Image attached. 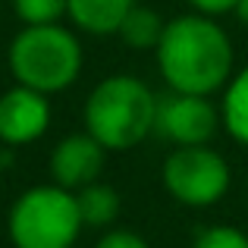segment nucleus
Wrapping results in <instances>:
<instances>
[{"instance_id":"1","label":"nucleus","mask_w":248,"mask_h":248,"mask_svg":"<svg viewBox=\"0 0 248 248\" xmlns=\"http://www.w3.org/2000/svg\"><path fill=\"white\" fill-rule=\"evenodd\" d=\"M164 82L179 94H214L232 79V41L211 16L170 19L157 44Z\"/></svg>"},{"instance_id":"2","label":"nucleus","mask_w":248,"mask_h":248,"mask_svg":"<svg viewBox=\"0 0 248 248\" xmlns=\"http://www.w3.org/2000/svg\"><path fill=\"white\" fill-rule=\"evenodd\" d=\"M157 97L135 76H107L85 101V129L107 151L141 145L157 126Z\"/></svg>"},{"instance_id":"3","label":"nucleus","mask_w":248,"mask_h":248,"mask_svg":"<svg viewBox=\"0 0 248 248\" xmlns=\"http://www.w3.org/2000/svg\"><path fill=\"white\" fill-rule=\"evenodd\" d=\"M10 73L19 85L41 94L66 91L82 73V44L57 22L25 25L10 44Z\"/></svg>"},{"instance_id":"4","label":"nucleus","mask_w":248,"mask_h":248,"mask_svg":"<svg viewBox=\"0 0 248 248\" xmlns=\"http://www.w3.org/2000/svg\"><path fill=\"white\" fill-rule=\"evenodd\" d=\"M76 192L63 186H35L10 211V239L16 248H73L82 232Z\"/></svg>"},{"instance_id":"5","label":"nucleus","mask_w":248,"mask_h":248,"mask_svg":"<svg viewBox=\"0 0 248 248\" xmlns=\"http://www.w3.org/2000/svg\"><path fill=\"white\" fill-rule=\"evenodd\" d=\"M164 188L186 207H211L230 188V167L207 145L176 148L164 160Z\"/></svg>"},{"instance_id":"6","label":"nucleus","mask_w":248,"mask_h":248,"mask_svg":"<svg viewBox=\"0 0 248 248\" xmlns=\"http://www.w3.org/2000/svg\"><path fill=\"white\" fill-rule=\"evenodd\" d=\"M223 116L214 110V104L201 94H173L157 104V126L160 135L170 139L176 148L186 145H207L217 132Z\"/></svg>"},{"instance_id":"7","label":"nucleus","mask_w":248,"mask_h":248,"mask_svg":"<svg viewBox=\"0 0 248 248\" xmlns=\"http://www.w3.org/2000/svg\"><path fill=\"white\" fill-rule=\"evenodd\" d=\"M50 126L47 94L16 85L0 97V141L6 145H31Z\"/></svg>"},{"instance_id":"8","label":"nucleus","mask_w":248,"mask_h":248,"mask_svg":"<svg viewBox=\"0 0 248 248\" xmlns=\"http://www.w3.org/2000/svg\"><path fill=\"white\" fill-rule=\"evenodd\" d=\"M104 157H107V148L94 139L91 132H79V135H66L60 145L50 154V173L54 182L69 192H79V188L97 182L104 170Z\"/></svg>"},{"instance_id":"9","label":"nucleus","mask_w":248,"mask_h":248,"mask_svg":"<svg viewBox=\"0 0 248 248\" xmlns=\"http://www.w3.org/2000/svg\"><path fill=\"white\" fill-rule=\"evenodd\" d=\"M135 0H69L66 16L88 35H116Z\"/></svg>"},{"instance_id":"10","label":"nucleus","mask_w":248,"mask_h":248,"mask_svg":"<svg viewBox=\"0 0 248 248\" xmlns=\"http://www.w3.org/2000/svg\"><path fill=\"white\" fill-rule=\"evenodd\" d=\"M76 204H79L82 223L85 226H110L120 217V195L107 182H91L76 192Z\"/></svg>"},{"instance_id":"11","label":"nucleus","mask_w":248,"mask_h":248,"mask_svg":"<svg viewBox=\"0 0 248 248\" xmlns=\"http://www.w3.org/2000/svg\"><path fill=\"white\" fill-rule=\"evenodd\" d=\"M164 29H167V22L157 16V13L135 3L116 35H120L132 50H157L160 38H164Z\"/></svg>"},{"instance_id":"12","label":"nucleus","mask_w":248,"mask_h":248,"mask_svg":"<svg viewBox=\"0 0 248 248\" xmlns=\"http://www.w3.org/2000/svg\"><path fill=\"white\" fill-rule=\"evenodd\" d=\"M226 123V132L239 141V145L248 148V66L242 73H236L226 85L223 94V110H220Z\"/></svg>"},{"instance_id":"13","label":"nucleus","mask_w":248,"mask_h":248,"mask_svg":"<svg viewBox=\"0 0 248 248\" xmlns=\"http://www.w3.org/2000/svg\"><path fill=\"white\" fill-rule=\"evenodd\" d=\"M69 0H13V10L25 25H50L66 13Z\"/></svg>"},{"instance_id":"14","label":"nucleus","mask_w":248,"mask_h":248,"mask_svg":"<svg viewBox=\"0 0 248 248\" xmlns=\"http://www.w3.org/2000/svg\"><path fill=\"white\" fill-rule=\"evenodd\" d=\"M192 248H248V236L236 226H207Z\"/></svg>"},{"instance_id":"15","label":"nucleus","mask_w":248,"mask_h":248,"mask_svg":"<svg viewBox=\"0 0 248 248\" xmlns=\"http://www.w3.org/2000/svg\"><path fill=\"white\" fill-rule=\"evenodd\" d=\"M94 248H151V245L132 230H113V232H107V236H101V242Z\"/></svg>"},{"instance_id":"16","label":"nucleus","mask_w":248,"mask_h":248,"mask_svg":"<svg viewBox=\"0 0 248 248\" xmlns=\"http://www.w3.org/2000/svg\"><path fill=\"white\" fill-rule=\"evenodd\" d=\"M201 16H220V13H230L239 6V0H188Z\"/></svg>"},{"instance_id":"17","label":"nucleus","mask_w":248,"mask_h":248,"mask_svg":"<svg viewBox=\"0 0 248 248\" xmlns=\"http://www.w3.org/2000/svg\"><path fill=\"white\" fill-rule=\"evenodd\" d=\"M236 16H239V22L248 29V0H239V6H236Z\"/></svg>"}]
</instances>
